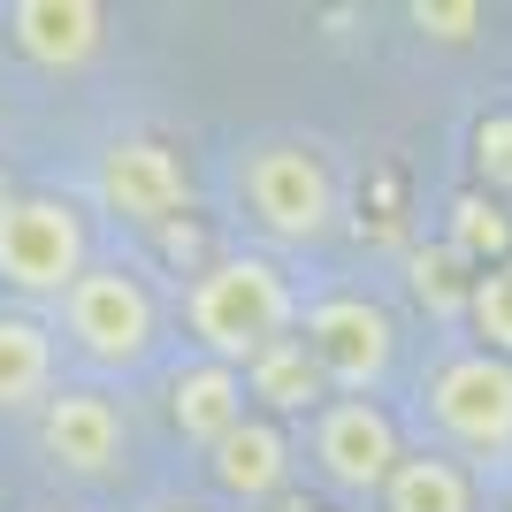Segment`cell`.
<instances>
[{"label":"cell","instance_id":"cell-1","mask_svg":"<svg viewBox=\"0 0 512 512\" xmlns=\"http://www.w3.org/2000/svg\"><path fill=\"white\" fill-rule=\"evenodd\" d=\"M299 283L283 276V260L268 253H214L207 268H192L184 283V329H192L199 360L245 367L260 360L276 337L299 329Z\"/></svg>","mask_w":512,"mask_h":512},{"label":"cell","instance_id":"cell-2","mask_svg":"<svg viewBox=\"0 0 512 512\" xmlns=\"http://www.w3.org/2000/svg\"><path fill=\"white\" fill-rule=\"evenodd\" d=\"M54 337L100 375H138L161 352V291L138 260H92L54 306Z\"/></svg>","mask_w":512,"mask_h":512},{"label":"cell","instance_id":"cell-3","mask_svg":"<svg viewBox=\"0 0 512 512\" xmlns=\"http://www.w3.org/2000/svg\"><path fill=\"white\" fill-rule=\"evenodd\" d=\"M237 214L268 245H321L337 230V169L306 138H253L237 146Z\"/></svg>","mask_w":512,"mask_h":512},{"label":"cell","instance_id":"cell-4","mask_svg":"<svg viewBox=\"0 0 512 512\" xmlns=\"http://www.w3.org/2000/svg\"><path fill=\"white\" fill-rule=\"evenodd\" d=\"M92 268V222L69 192H0V291L16 306H62Z\"/></svg>","mask_w":512,"mask_h":512},{"label":"cell","instance_id":"cell-5","mask_svg":"<svg viewBox=\"0 0 512 512\" xmlns=\"http://www.w3.org/2000/svg\"><path fill=\"white\" fill-rule=\"evenodd\" d=\"M421 421L451 459H505L512 451V360L482 344H451L421 375Z\"/></svg>","mask_w":512,"mask_h":512},{"label":"cell","instance_id":"cell-6","mask_svg":"<svg viewBox=\"0 0 512 512\" xmlns=\"http://www.w3.org/2000/svg\"><path fill=\"white\" fill-rule=\"evenodd\" d=\"M299 337L314 352L329 398H375L398 367V321L367 291H321L314 306H299Z\"/></svg>","mask_w":512,"mask_h":512},{"label":"cell","instance_id":"cell-7","mask_svg":"<svg viewBox=\"0 0 512 512\" xmlns=\"http://www.w3.org/2000/svg\"><path fill=\"white\" fill-rule=\"evenodd\" d=\"M92 199L100 214H115L123 230H169L176 214L192 207V169L169 138L153 130H123L100 146V169H92Z\"/></svg>","mask_w":512,"mask_h":512},{"label":"cell","instance_id":"cell-8","mask_svg":"<svg viewBox=\"0 0 512 512\" xmlns=\"http://www.w3.org/2000/svg\"><path fill=\"white\" fill-rule=\"evenodd\" d=\"M306 459L337 497H383V482L406 459V436L383 413V398H329L306 421Z\"/></svg>","mask_w":512,"mask_h":512},{"label":"cell","instance_id":"cell-9","mask_svg":"<svg viewBox=\"0 0 512 512\" xmlns=\"http://www.w3.org/2000/svg\"><path fill=\"white\" fill-rule=\"evenodd\" d=\"M39 451H46V467H62L69 482H107L130 459V413L100 383H62L39 406Z\"/></svg>","mask_w":512,"mask_h":512},{"label":"cell","instance_id":"cell-10","mask_svg":"<svg viewBox=\"0 0 512 512\" xmlns=\"http://www.w3.org/2000/svg\"><path fill=\"white\" fill-rule=\"evenodd\" d=\"M199 459H207V482L230 497V505H268V497H283L291 474H299V436L283 421H268V413H245V421L214 451H199Z\"/></svg>","mask_w":512,"mask_h":512},{"label":"cell","instance_id":"cell-11","mask_svg":"<svg viewBox=\"0 0 512 512\" xmlns=\"http://www.w3.org/2000/svg\"><path fill=\"white\" fill-rule=\"evenodd\" d=\"M8 46L31 69H46V77L85 69L107 46V8L100 0H16L8 8Z\"/></svg>","mask_w":512,"mask_h":512},{"label":"cell","instance_id":"cell-12","mask_svg":"<svg viewBox=\"0 0 512 512\" xmlns=\"http://www.w3.org/2000/svg\"><path fill=\"white\" fill-rule=\"evenodd\" d=\"M62 390V337L31 306H0V413H39Z\"/></svg>","mask_w":512,"mask_h":512},{"label":"cell","instance_id":"cell-13","mask_svg":"<svg viewBox=\"0 0 512 512\" xmlns=\"http://www.w3.org/2000/svg\"><path fill=\"white\" fill-rule=\"evenodd\" d=\"M245 413H253V398H245V375H237V367L184 360L169 375V421H176V436H184L192 451H214Z\"/></svg>","mask_w":512,"mask_h":512},{"label":"cell","instance_id":"cell-14","mask_svg":"<svg viewBox=\"0 0 512 512\" xmlns=\"http://www.w3.org/2000/svg\"><path fill=\"white\" fill-rule=\"evenodd\" d=\"M245 375V398H253V413H268V421H314L321 406H329V383H321V367H314V352H306V337L291 329V337H276L260 360H245L237 367Z\"/></svg>","mask_w":512,"mask_h":512},{"label":"cell","instance_id":"cell-15","mask_svg":"<svg viewBox=\"0 0 512 512\" xmlns=\"http://www.w3.org/2000/svg\"><path fill=\"white\" fill-rule=\"evenodd\" d=\"M375 505L383 512H482V490H474L467 459H451V451H406Z\"/></svg>","mask_w":512,"mask_h":512},{"label":"cell","instance_id":"cell-16","mask_svg":"<svg viewBox=\"0 0 512 512\" xmlns=\"http://www.w3.org/2000/svg\"><path fill=\"white\" fill-rule=\"evenodd\" d=\"M459 321L474 329V344H482V352L512 360V253L474 268V291H467V314H459Z\"/></svg>","mask_w":512,"mask_h":512},{"label":"cell","instance_id":"cell-17","mask_svg":"<svg viewBox=\"0 0 512 512\" xmlns=\"http://www.w3.org/2000/svg\"><path fill=\"white\" fill-rule=\"evenodd\" d=\"M451 214H459V230H451L444 245H451V253H459V260H474V268H482V245H490V253L505 260L512 230H505V207H497V199H459V207H451Z\"/></svg>","mask_w":512,"mask_h":512},{"label":"cell","instance_id":"cell-18","mask_svg":"<svg viewBox=\"0 0 512 512\" xmlns=\"http://www.w3.org/2000/svg\"><path fill=\"white\" fill-rule=\"evenodd\" d=\"M406 16H413L421 39H444V46H467L474 31H482V8H474V0H413Z\"/></svg>","mask_w":512,"mask_h":512},{"label":"cell","instance_id":"cell-19","mask_svg":"<svg viewBox=\"0 0 512 512\" xmlns=\"http://www.w3.org/2000/svg\"><path fill=\"white\" fill-rule=\"evenodd\" d=\"M138 512H207V505H192V497H153V505H138Z\"/></svg>","mask_w":512,"mask_h":512}]
</instances>
